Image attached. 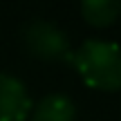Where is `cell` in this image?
Here are the masks:
<instances>
[{
    "mask_svg": "<svg viewBox=\"0 0 121 121\" xmlns=\"http://www.w3.org/2000/svg\"><path fill=\"white\" fill-rule=\"evenodd\" d=\"M69 63L76 67L81 78L94 90L117 92L121 90V47L108 40H85Z\"/></svg>",
    "mask_w": 121,
    "mask_h": 121,
    "instance_id": "obj_1",
    "label": "cell"
},
{
    "mask_svg": "<svg viewBox=\"0 0 121 121\" xmlns=\"http://www.w3.org/2000/svg\"><path fill=\"white\" fill-rule=\"evenodd\" d=\"M22 43L34 58L72 60V47H69L67 34L45 18H34L22 27Z\"/></svg>",
    "mask_w": 121,
    "mask_h": 121,
    "instance_id": "obj_2",
    "label": "cell"
},
{
    "mask_svg": "<svg viewBox=\"0 0 121 121\" xmlns=\"http://www.w3.org/2000/svg\"><path fill=\"white\" fill-rule=\"evenodd\" d=\"M34 103L18 76L0 72V121H25Z\"/></svg>",
    "mask_w": 121,
    "mask_h": 121,
    "instance_id": "obj_3",
    "label": "cell"
},
{
    "mask_svg": "<svg viewBox=\"0 0 121 121\" xmlns=\"http://www.w3.org/2000/svg\"><path fill=\"white\" fill-rule=\"evenodd\" d=\"M76 119V103L72 96L63 92L45 94L31 108V121H74Z\"/></svg>",
    "mask_w": 121,
    "mask_h": 121,
    "instance_id": "obj_4",
    "label": "cell"
},
{
    "mask_svg": "<svg viewBox=\"0 0 121 121\" xmlns=\"http://www.w3.org/2000/svg\"><path fill=\"white\" fill-rule=\"evenodd\" d=\"M81 13L90 25L108 27L121 16V0H83Z\"/></svg>",
    "mask_w": 121,
    "mask_h": 121,
    "instance_id": "obj_5",
    "label": "cell"
}]
</instances>
